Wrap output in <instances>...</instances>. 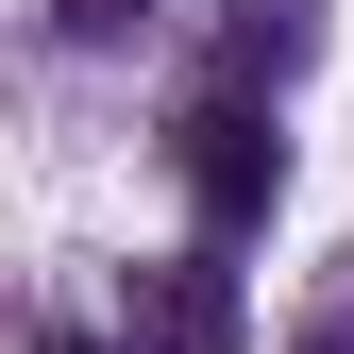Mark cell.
Here are the masks:
<instances>
[{
    "label": "cell",
    "instance_id": "277c9868",
    "mask_svg": "<svg viewBox=\"0 0 354 354\" xmlns=\"http://www.w3.org/2000/svg\"><path fill=\"white\" fill-rule=\"evenodd\" d=\"M51 354H102V337H51Z\"/></svg>",
    "mask_w": 354,
    "mask_h": 354
},
{
    "label": "cell",
    "instance_id": "3957f363",
    "mask_svg": "<svg viewBox=\"0 0 354 354\" xmlns=\"http://www.w3.org/2000/svg\"><path fill=\"white\" fill-rule=\"evenodd\" d=\"M51 17L84 34V51H102V34H136V0H51Z\"/></svg>",
    "mask_w": 354,
    "mask_h": 354
},
{
    "label": "cell",
    "instance_id": "5b68a950",
    "mask_svg": "<svg viewBox=\"0 0 354 354\" xmlns=\"http://www.w3.org/2000/svg\"><path fill=\"white\" fill-rule=\"evenodd\" d=\"M304 354H337V337H304Z\"/></svg>",
    "mask_w": 354,
    "mask_h": 354
},
{
    "label": "cell",
    "instance_id": "7a4b0ae2",
    "mask_svg": "<svg viewBox=\"0 0 354 354\" xmlns=\"http://www.w3.org/2000/svg\"><path fill=\"white\" fill-rule=\"evenodd\" d=\"M136 354H236V270H219V253L136 270Z\"/></svg>",
    "mask_w": 354,
    "mask_h": 354
},
{
    "label": "cell",
    "instance_id": "6da1fadb",
    "mask_svg": "<svg viewBox=\"0 0 354 354\" xmlns=\"http://www.w3.org/2000/svg\"><path fill=\"white\" fill-rule=\"evenodd\" d=\"M186 203L219 219V236L287 203V136H270V102H253V84H203V102H186Z\"/></svg>",
    "mask_w": 354,
    "mask_h": 354
}]
</instances>
